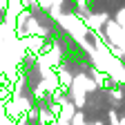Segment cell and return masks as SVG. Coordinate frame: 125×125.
<instances>
[{"label": "cell", "instance_id": "2", "mask_svg": "<svg viewBox=\"0 0 125 125\" xmlns=\"http://www.w3.org/2000/svg\"><path fill=\"white\" fill-rule=\"evenodd\" d=\"M74 114H76V103L74 101H65V103H60V118L62 121H72L74 118Z\"/></svg>", "mask_w": 125, "mask_h": 125}, {"label": "cell", "instance_id": "1", "mask_svg": "<svg viewBox=\"0 0 125 125\" xmlns=\"http://www.w3.org/2000/svg\"><path fill=\"white\" fill-rule=\"evenodd\" d=\"M107 20H109V16H107V13H94V16H87L85 25H87L92 31H98L103 25H107Z\"/></svg>", "mask_w": 125, "mask_h": 125}, {"label": "cell", "instance_id": "8", "mask_svg": "<svg viewBox=\"0 0 125 125\" xmlns=\"http://www.w3.org/2000/svg\"><path fill=\"white\" fill-rule=\"evenodd\" d=\"M109 123L112 125H121V118H118V114L114 112V109H109Z\"/></svg>", "mask_w": 125, "mask_h": 125}, {"label": "cell", "instance_id": "11", "mask_svg": "<svg viewBox=\"0 0 125 125\" xmlns=\"http://www.w3.org/2000/svg\"><path fill=\"white\" fill-rule=\"evenodd\" d=\"M94 125H105V123H103V121H98V123H94Z\"/></svg>", "mask_w": 125, "mask_h": 125}, {"label": "cell", "instance_id": "3", "mask_svg": "<svg viewBox=\"0 0 125 125\" xmlns=\"http://www.w3.org/2000/svg\"><path fill=\"white\" fill-rule=\"evenodd\" d=\"M58 83H60V87L72 89V85H74V78H72V74H69V72L60 69V72H58Z\"/></svg>", "mask_w": 125, "mask_h": 125}, {"label": "cell", "instance_id": "4", "mask_svg": "<svg viewBox=\"0 0 125 125\" xmlns=\"http://www.w3.org/2000/svg\"><path fill=\"white\" fill-rule=\"evenodd\" d=\"M54 116H56L54 112H47V109H40V116H38V118H40V125H49V123H56V121H54Z\"/></svg>", "mask_w": 125, "mask_h": 125}, {"label": "cell", "instance_id": "10", "mask_svg": "<svg viewBox=\"0 0 125 125\" xmlns=\"http://www.w3.org/2000/svg\"><path fill=\"white\" fill-rule=\"evenodd\" d=\"M7 2H9V0H0V11H2V9L7 7Z\"/></svg>", "mask_w": 125, "mask_h": 125}, {"label": "cell", "instance_id": "9", "mask_svg": "<svg viewBox=\"0 0 125 125\" xmlns=\"http://www.w3.org/2000/svg\"><path fill=\"white\" fill-rule=\"evenodd\" d=\"M116 20H118V22H121V25L125 27V9H121V11L116 13Z\"/></svg>", "mask_w": 125, "mask_h": 125}, {"label": "cell", "instance_id": "6", "mask_svg": "<svg viewBox=\"0 0 125 125\" xmlns=\"http://www.w3.org/2000/svg\"><path fill=\"white\" fill-rule=\"evenodd\" d=\"M25 116H27V121H36V118L40 116V112H38V109H34V107H29L27 112H25Z\"/></svg>", "mask_w": 125, "mask_h": 125}, {"label": "cell", "instance_id": "12", "mask_svg": "<svg viewBox=\"0 0 125 125\" xmlns=\"http://www.w3.org/2000/svg\"><path fill=\"white\" fill-rule=\"evenodd\" d=\"M123 65H125V62H123Z\"/></svg>", "mask_w": 125, "mask_h": 125}, {"label": "cell", "instance_id": "7", "mask_svg": "<svg viewBox=\"0 0 125 125\" xmlns=\"http://www.w3.org/2000/svg\"><path fill=\"white\" fill-rule=\"evenodd\" d=\"M109 96H112V101H114V103H121L123 92H121V89H112V92H109Z\"/></svg>", "mask_w": 125, "mask_h": 125}, {"label": "cell", "instance_id": "5", "mask_svg": "<svg viewBox=\"0 0 125 125\" xmlns=\"http://www.w3.org/2000/svg\"><path fill=\"white\" fill-rule=\"evenodd\" d=\"M72 125H87V121H85V116H83L81 112H76L74 118H72Z\"/></svg>", "mask_w": 125, "mask_h": 125}]
</instances>
